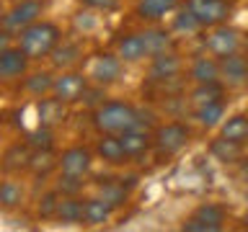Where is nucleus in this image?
I'll use <instances>...</instances> for the list:
<instances>
[{
	"instance_id": "obj_1",
	"label": "nucleus",
	"mask_w": 248,
	"mask_h": 232,
	"mask_svg": "<svg viewBox=\"0 0 248 232\" xmlns=\"http://www.w3.org/2000/svg\"><path fill=\"white\" fill-rule=\"evenodd\" d=\"M60 42H62V29L57 23L46 21V18H39V21L31 23V26L18 31V42L16 44L26 52V57L31 62H39V59L49 57V54L60 46Z\"/></svg>"
},
{
	"instance_id": "obj_2",
	"label": "nucleus",
	"mask_w": 248,
	"mask_h": 232,
	"mask_svg": "<svg viewBox=\"0 0 248 232\" xmlns=\"http://www.w3.org/2000/svg\"><path fill=\"white\" fill-rule=\"evenodd\" d=\"M93 127L98 134H122L127 129L142 127L140 111L124 101H104L101 106L93 108Z\"/></svg>"
},
{
	"instance_id": "obj_3",
	"label": "nucleus",
	"mask_w": 248,
	"mask_h": 232,
	"mask_svg": "<svg viewBox=\"0 0 248 232\" xmlns=\"http://www.w3.org/2000/svg\"><path fill=\"white\" fill-rule=\"evenodd\" d=\"M186 8L194 13L202 29H215L230 18L232 0H186Z\"/></svg>"
},
{
	"instance_id": "obj_4",
	"label": "nucleus",
	"mask_w": 248,
	"mask_h": 232,
	"mask_svg": "<svg viewBox=\"0 0 248 232\" xmlns=\"http://www.w3.org/2000/svg\"><path fill=\"white\" fill-rule=\"evenodd\" d=\"M91 85L88 75L78 72V70H62L60 75H54V85H52V96L60 98L62 103H78L83 98L85 88Z\"/></svg>"
},
{
	"instance_id": "obj_5",
	"label": "nucleus",
	"mask_w": 248,
	"mask_h": 232,
	"mask_svg": "<svg viewBox=\"0 0 248 232\" xmlns=\"http://www.w3.org/2000/svg\"><path fill=\"white\" fill-rule=\"evenodd\" d=\"M42 13H44V3H42V0H18V3H13L11 11L0 18V26L8 29V31H13V34H18L21 29H26L34 21L42 18Z\"/></svg>"
},
{
	"instance_id": "obj_6",
	"label": "nucleus",
	"mask_w": 248,
	"mask_h": 232,
	"mask_svg": "<svg viewBox=\"0 0 248 232\" xmlns=\"http://www.w3.org/2000/svg\"><path fill=\"white\" fill-rule=\"evenodd\" d=\"M122 65L124 62L119 59V54H108V52H101L96 54L91 62H88V70H85V75H88V80L93 85H111L122 77Z\"/></svg>"
},
{
	"instance_id": "obj_7",
	"label": "nucleus",
	"mask_w": 248,
	"mask_h": 232,
	"mask_svg": "<svg viewBox=\"0 0 248 232\" xmlns=\"http://www.w3.org/2000/svg\"><path fill=\"white\" fill-rule=\"evenodd\" d=\"M240 44H243V36H240L235 29L225 26V23H222V26L209 29V34L204 39V49L212 54V57H217V59L230 57V54L240 52Z\"/></svg>"
},
{
	"instance_id": "obj_8",
	"label": "nucleus",
	"mask_w": 248,
	"mask_h": 232,
	"mask_svg": "<svg viewBox=\"0 0 248 232\" xmlns=\"http://www.w3.org/2000/svg\"><path fill=\"white\" fill-rule=\"evenodd\" d=\"M189 139H191V131H189L186 124L168 121V124H163V127L155 129L153 145L158 147V152H163V155H173V152L181 150V147H186Z\"/></svg>"
},
{
	"instance_id": "obj_9",
	"label": "nucleus",
	"mask_w": 248,
	"mask_h": 232,
	"mask_svg": "<svg viewBox=\"0 0 248 232\" xmlns=\"http://www.w3.org/2000/svg\"><path fill=\"white\" fill-rule=\"evenodd\" d=\"M29 57L18 44H13L11 49L0 52V83L11 85V83H21L29 72Z\"/></svg>"
},
{
	"instance_id": "obj_10",
	"label": "nucleus",
	"mask_w": 248,
	"mask_h": 232,
	"mask_svg": "<svg viewBox=\"0 0 248 232\" xmlns=\"http://www.w3.org/2000/svg\"><path fill=\"white\" fill-rule=\"evenodd\" d=\"M57 160H60V173L85 178L91 165H93V152L83 145H73V147H67V150H62L57 155Z\"/></svg>"
},
{
	"instance_id": "obj_11",
	"label": "nucleus",
	"mask_w": 248,
	"mask_h": 232,
	"mask_svg": "<svg viewBox=\"0 0 248 232\" xmlns=\"http://www.w3.org/2000/svg\"><path fill=\"white\" fill-rule=\"evenodd\" d=\"M29 158H31V145L29 142H13L0 155V170L5 175L29 173Z\"/></svg>"
},
{
	"instance_id": "obj_12",
	"label": "nucleus",
	"mask_w": 248,
	"mask_h": 232,
	"mask_svg": "<svg viewBox=\"0 0 248 232\" xmlns=\"http://www.w3.org/2000/svg\"><path fill=\"white\" fill-rule=\"evenodd\" d=\"M220 83L238 88V85L248 83V57H243L240 52L230 54V57L220 59Z\"/></svg>"
},
{
	"instance_id": "obj_13",
	"label": "nucleus",
	"mask_w": 248,
	"mask_h": 232,
	"mask_svg": "<svg viewBox=\"0 0 248 232\" xmlns=\"http://www.w3.org/2000/svg\"><path fill=\"white\" fill-rule=\"evenodd\" d=\"M184 70V62L178 54L173 52H163V54H155L153 62H150V77L155 83H168L173 80V77L181 75Z\"/></svg>"
},
{
	"instance_id": "obj_14",
	"label": "nucleus",
	"mask_w": 248,
	"mask_h": 232,
	"mask_svg": "<svg viewBox=\"0 0 248 232\" xmlns=\"http://www.w3.org/2000/svg\"><path fill=\"white\" fill-rule=\"evenodd\" d=\"M67 121V103H62L54 96H44L39 98V127H60Z\"/></svg>"
},
{
	"instance_id": "obj_15",
	"label": "nucleus",
	"mask_w": 248,
	"mask_h": 232,
	"mask_svg": "<svg viewBox=\"0 0 248 232\" xmlns=\"http://www.w3.org/2000/svg\"><path fill=\"white\" fill-rule=\"evenodd\" d=\"M96 155L104 162H108V165H124L129 158L127 152H124V145L119 134H101L98 142H96Z\"/></svg>"
},
{
	"instance_id": "obj_16",
	"label": "nucleus",
	"mask_w": 248,
	"mask_h": 232,
	"mask_svg": "<svg viewBox=\"0 0 248 232\" xmlns=\"http://www.w3.org/2000/svg\"><path fill=\"white\" fill-rule=\"evenodd\" d=\"M122 145H124V152H127V158H142V155L150 152L153 147V137L147 134V131L142 127H135V129H127L119 134Z\"/></svg>"
},
{
	"instance_id": "obj_17",
	"label": "nucleus",
	"mask_w": 248,
	"mask_h": 232,
	"mask_svg": "<svg viewBox=\"0 0 248 232\" xmlns=\"http://www.w3.org/2000/svg\"><path fill=\"white\" fill-rule=\"evenodd\" d=\"M116 54H119L122 62H142L145 57H150L142 34H127V36H122L119 42H116Z\"/></svg>"
},
{
	"instance_id": "obj_18",
	"label": "nucleus",
	"mask_w": 248,
	"mask_h": 232,
	"mask_svg": "<svg viewBox=\"0 0 248 232\" xmlns=\"http://www.w3.org/2000/svg\"><path fill=\"white\" fill-rule=\"evenodd\" d=\"M178 5H181V0H137L135 13L142 21H160L168 13L178 11Z\"/></svg>"
},
{
	"instance_id": "obj_19",
	"label": "nucleus",
	"mask_w": 248,
	"mask_h": 232,
	"mask_svg": "<svg viewBox=\"0 0 248 232\" xmlns=\"http://www.w3.org/2000/svg\"><path fill=\"white\" fill-rule=\"evenodd\" d=\"M114 214V206L104 201L101 196H91L85 199V209H83V224H88V227H101V224H106L111 219Z\"/></svg>"
},
{
	"instance_id": "obj_20",
	"label": "nucleus",
	"mask_w": 248,
	"mask_h": 232,
	"mask_svg": "<svg viewBox=\"0 0 248 232\" xmlns=\"http://www.w3.org/2000/svg\"><path fill=\"white\" fill-rule=\"evenodd\" d=\"M52 85H54V75L49 70H36V72H26V77L21 80V88L34 98H44L52 96Z\"/></svg>"
},
{
	"instance_id": "obj_21",
	"label": "nucleus",
	"mask_w": 248,
	"mask_h": 232,
	"mask_svg": "<svg viewBox=\"0 0 248 232\" xmlns=\"http://www.w3.org/2000/svg\"><path fill=\"white\" fill-rule=\"evenodd\" d=\"M54 170H60V160L54 158L52 150H31L29 158V173L34 178H49Z\"/></svg>"
},
{
	"instance_id": "obj_22",
	"label": "nucleus",
	"mask_w": 248,
	"mask_h": 232,
	"mask_svg": "<svg viewBox=\"0 0 248 232\" xmlns=\"http://www.w3.org/2000/svg\"><path fill=\"white\" fill-rule=\"evenodd\" d=\"M23 201H26L23 186L18 181H13V175L3 178V181H0V209H3V212H16L18 206H23Z\"/></svg>"
},
{
	"instance_id": "obj_23",
	"label": "nucleus",
	"mask_w": 248,
	"mask_h": 232,
	"mask_svg": "<svg viewBox=\"0 0 248 232\" xmlns=\"http://www.w3.org/2000/svg\"><path fill=\"white\" fill-rule=\"evenodd\" d=\"M194 83H217L220 80V59L217 57H197L189 67Z\"/></svg>"
},
{
	"instance_id": "obj_24",
	"label": "nucleus",
	"mask_w": 248,
	"mask_h": 232,
	"mask_svg": "<svg viewBox=\"0 0 248 232\" xmlns=\"http://www.w3.org/2000/svg\"><path fill=\"white\" fill-rule=\"evenodd\" d=\"M83 209H85V199H80V196H62L54 219H57L60 224H83Z\"/></svg>"
},
{
	"instance_id": "obj_25",
	"label": "nucleus",
	"mask_w": 248,
	"mask_h": 232,
	"mask_svg": "<svg viewBox=\"0 0 248 232\" xmlns=\"http://www.w3.org/2000/svg\"><path fill=\"white\" fill-rule=\"evenodd\" d=\"M49 59L57 70H73L78 62L83 59V49L75 42H65V39H62L60 46L49 54Z\"/></svg>"
},
{
	"instance_id": "obj_26",
	"label": "nucleus",
	"mask_w": 248,
	"mask_h": 232,
	"mask_svg": "<svg viewBox=\"0 0 248 232\" xmlns=\"http://www.w3.org/2000/svg\"><path fill=\"white\" fill-rule=\"evenodd\" d=\"M220 137L230 139V142H235V145H248V116H243V114L230 116V119L222 124Z\"/></svg>"
},
{
	"instance_id": "obj_27",
	"label": "nucleus",
	"mask_w": 248,
	"mask_h": 232,
	"mask_svg": "<svg viewBox=\"0 0 248 232\" xmlns=\"http://www.w3.org/2000/svg\"><path fill=\"white\" fill-rule=\"evenodd\" d=\"M60 199H62V193L54 188L49 191H44V193H39V199H36V219L39 222H49L57 217V206H60Z\"/></svg>"
},
{
	"instance_id": "obj_28",
	"label": "nucleus",
	"mask_w": 248,
	"mask_h": 232,
	"mask_svg": "<svg viewBox=\"0 0 248 232\" xmlns=\"http://www.w3.org/2000/svg\"><path fill=\"white\" fill-rule=\"evenodd\" d=\"M98 196L104 201H108L114 209H122L124 204H127V199H129V191L124 188L122 181H104L98 186Z\"/></svg>"
},
{
	"instance_id": "obj_29",
	"label": "nucleus",
	"mask_w": 248,
	"mask_h": 232,
	"mask_svg": "<svg viewBox=\"0 0 248 232\" xmlns=\"http://www.w3.org/2000/svg\"><path fill=\"white\" fill-rule=\"evenodd\" d=\"M191 217H194V219H199V222H204L209 227V232L222 230V224H225V209L220 204H204V206H199Z\"/></svg>"
},
{
	"instance_id": "obj_30",
	"label": "nucleus",
	"mask_w": 248,
	"mask_h": 232,
	"mask_svg": "<svg viewBox=\"0 0 248 232\" xmlns=\"http://www.w3.org/2000/svg\"><path fill=\"white\" fill-rule=\"evenodd\" d=\"M222 98V85L220 80L217 83H197V88L191 90V103L194 108L204 106V103H215V101Z\"/></svg>"
},
{
	"instance_id": "obj_31",
	"label": "nucleus",
	"mask_w": 248,
	"mask_h": 232,
	"mask_svg": "<svg viewBox=\"0 0 248 232\" xmlns=\"http://www.w3.org/2000/svg\"><path fill=\"white\" fill-rule=\"evenodd\" d=\"M222 116H225V103L222 101H215V103H204V106L194 108V119H197L202 127H217Z\"/></svg>"
},
{
	"instance_id": "obj_32",
	"label": "nucleus",
	"mask_w": 248,
	"mask_h": 232,
	"mask_svg": "<svg viewBox=\"0 0 248 232\" xmlns=\"http://www.w3.org/2000/svg\"><path fill=\"white\" fill-rule=\"evenodd\" d=\"M240 147L243 145H235V142H230V139H225V137H217V139L209 142V152H212L220 162H235L240 158Z\"/></svg>"
},
{
	"instance_id": "obj_33",
	"label": "nucleus",
	"mask_w": 248,
	"mask_h": 232,
	"mask_svg": "<svg viewBox=\"0 0 248 232\" xmlns=\"http://www.w3.org/2000/svg\"><path fill=\"white\" fill-rule=\"evenodd\" d=\"M145 36V44H147V52H150V57L155 54H163V52H170V34L163 29H147L142 31Z\"/></svg>"
},
{
	"instance_id": "obj_34",
	"label": "nucleus",
	"mask_w": 248,
	"mask_h": 232,
	"mask_svg": "<svg viewBox=\"0 0 248 232\" xmlns=\"http://www.w3.org/2000/svg\"><path fill=\"white\" fill-rule=\"evenodd\" d=\"M85 181L80 175H67V173H60L57 181H54V188H57L62 196H80Z\"/></svg>"
},
{
	"instance_id": "obj_35",
	"label": "nucleus",
	"mask_w": 248,
	"mask_h": 232,
	"mask_svg": "<svg viewBox=\"0 0 248 232\" xmlns=\"http://www.w3.org/2000/svg\"><path fill=\"white\" fill-rule=\"evenodd\" d=\"M26 142L31 145V150H52L54 147V131L49 127H39L36 131H31Z\"/></svg>"
},
{
	"instance_id": "obj_36",
	"label": "nucleus",
	"mask_w": 248,
	"mask_h": 232,
	"mask_svg": "<svg viewBox=\"0 0 248 232\" xmlns=\"http://www.w3.org/2000/svg\"><path fill=\"white\" fill-rule=\"evenodd\" d=\"M173 29L184 31V34H194V31H199L202 26H199V21L194 18V13L184 5L181 11H178V15H173Z\"/></svg>"
},
{
	"instance_id": "obj_37",
	"label": "nucleus",
	"mask_w": 248,
	"mask_h": 232,
	"mask_svg": "<svg viewBox=\"0 0 248 232\" xmlns=\"http://www.w3.org/2000/svg\"><path fill=\"white\" fill-rule=\"evenodd\" d=\"M88 8H93V11H114L116 5H119V0H83Z\"/></svg>"
},
{
	"instance_id": "obj_38",
	"label": "nucleus",
	"mask_w": 248,
	"mask_h": 232,
	"mask_svg": "<svg viewBox=\"0 0 248 232\" xmlns=\"http://www.w3.org/2000/svg\"><path fill=\"white\" fill-rule=\"evenodd\" d=\"M13 46V31H8L0 26V52H5V49H11Z\"/></svg>"
},
{
	"instance_id": "obj_39",
	"label": "nucleus",
	"mask_w": 248,
	"mask_h": 232,
	"mask_svg": "<svg viewBox=\"0 0 248 232\" xmlns=\"http://www.w3.org/2000/svg\"><path fill=\"white\" fill-rule=\"evenodd\" d=\"M243 46H246V57H248V34L243 36Z\"/></svg>"
},
{
	"instance_id": "obj_40",
	"label": "nucleus",
	"mask_w": 248,
	"mask_h": 232,
	"mask_svg": "<svg viewBox=\"0 0 248 232\" xmlns=\"http://www.w3.org/2000/svg\"><path fill=\"white\" fill-rule=\"evenodd\" d=\"M11 3H18V0H11Z\"/></svg>"
},
{
	"instance_id": "obj_41",
	"label": "nucleus",
	"mask_w": 248,
	"mask_h": 232,
	"mask_svg": "<svg viewBox=\"0 0 248 232\" xmlns=\"http://www.w3.org/2000/svg\"><path fill=\"white\" fill-rule=\"evenodd\" d=\"M246 222H248V217H246Z\"/></svg>"
}]
</instances>
